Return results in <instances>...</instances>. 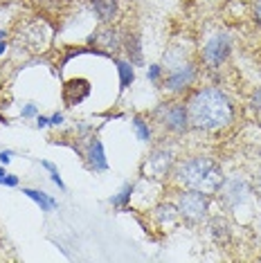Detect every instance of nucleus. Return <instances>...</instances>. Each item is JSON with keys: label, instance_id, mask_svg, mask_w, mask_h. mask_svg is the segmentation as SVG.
Returning <instances> with one entry per match:
<instances>
[{"label": "nucleus", "instance_id": "nucleus-7", "mask_svg": "<svg viewBox=\"0 0 261 263\" xmlns=\"http://www.w3.org/2000/svg\"><path fill=\"white\" fill-rule=\"evenodd\" d=\"M232 57V36H230L228 32H216L214 36H210L203 43L198 52V59L200 63L205 65L207 70H221L225 63H228V59Z\"/></svg>", "mask_w": 261, "mask_h": 263}, {"label": "nucleus", "instance_id": "nucleus-1", "mask_svg": "<svg viewBox=\"0 0 261 263\" xmlns=\"http://www.w3.org/2000/svg\"><path fill=\"white\" fill-rule=\"evenodd\" d=\"M189 126L200 133H221L236 119V106L230 95L218 86H203L189 92L185 99Z\"/></svg>", "mask_w": 261, "mask_h": 263}, {"label": "nucleus", "instance_id": "nucleus-22", "mask_svg": "<svg viewBox=\"0 0 261 263\" xmlns=\"http://www.w3.org/2000/svg\"><path fill=\"white\" fill-rule=\"evenodd\" d=\"M0 184H3V187H9V189H16L21 184V178L16 176V173H9L3 164L0 166Z\"/></svg>", "mask_w": 261, "mask_h": 263}, {"label": "nucleus", "instance_id": "nucleus-2", "mask_svg": "<svg viewBox=\"0 0 261 263\" xmlns=\"http://www.w3.org/2000/svg\"><path fill=\"white\" fill-rule=\"evenodd\" d=\"M223 178L225 176H223L221 164L212 155L196 153V155H187V158L178 160L171 180L180 189H196V191L214 196L221 189Z\"/></svg>", "mask_w": 261, "mask_h": 263}, {"label": "nucleus", "instance_id": "nucleus-25", "mask_svg": "<svg viewBox=\"0 0 261 263\" xmlns=\"http://www.w3.org/2000/svg\"><path fill=\"white\" fill-rule=\"evenodd\" d=\"M65 124V115L63 112H54V115H50V126H54V128H59V126H63Z\"/></svg>", "mask_w": 261, "mask_h": 263}, {"label": "nucleus", "instance_id": "nucleus-4", "mask_svg": "<svg viewBox=\"0 0 261 263\" xmlns=\"http://www.w3.org/2000/svg\"><path fill=\"white\" fill-rule=\"evenodd\" d=\"M214 196L203 194L196 189H180L176 196V207L180 214V220L189 227H198L210 218V207Z\"/></svg>", "mask_w": 261, "mask_h": 263}, {"label": "nucleus", "instance_id": "nucleus-12", "mask_svg": "<svg viewBox=\"0 0 261 263\" xmlns=\"http://www.w3.org/2000/svg\"><path fill=\"white\" fill-rule=\"evenodd\" d=\"M88 5L99 25H115V21L120 18V0H88Z\"/></svg>", "mask_w": 261, "mask_h": 263}, {"label": "nucleus", "instance_id": "nucleus-29", "mask_svg": "<svg viewBox=\"0 0 261 263\" xmlns=\"http://www.w3.org/2000/svg\"><path fill=\"white\" fill-rule=\"evenodd\" d=\"M50 126V117H45V115H36V128H47Z\"/></svg>", "mask_w": 261, "mask_h": 263}, {"label": "nucleus", "instance_id": "nucleus-27", "mask_svg": "<svg viewBox=\"0 0 261 263\" xmlns=\"http://www.w3.org/2000/svg\"><path fill=\"white\" fill-rule=\"evenodd\" d=\"M252 191L261 196V166H259L257 171H254V178H252Z\"/></svg>", "mask_w": 261, "mask_h": 263}, {"label": "nucleus", "instance_id": "nucleus-24", "mask_svg": "<svg viewBox=\"0 0 261 263\" xmlns=\"http://www.w3.org/2000/svg\"><path fill=\"white\" fill-rule=\"evenodd\" d=\"M250 108L261 112V86H257L254 90L250 92Z\"/></svg>", "mask_w": 261, "mask_h": 263}, {"label": "nucleus", "instance_id": "nucleus-14", "mask_svg": "<svg viewBox=\"0 0 261 263\" xmlns=\"http://www.w3.org/2000/svg\"><path fill=\"white\" fill-rule=\"evenodd\" d=\"M153 220L158 223L160 230H169V227H176L178 220H180V214H178V207L176 202H169V200H162L153 207L151 212Z\"/></svg>", "mask_w": 261, "mask_h": 263}, {"label": "nucleus", "instance_id": "nucleus-23", "mask_svg": "<svg viewBox=\"0 0 261 263\" xmlns=\"http://www.w3.org/2000/svg\"><path fill=\"white\" fill-rule=\"evenodd\" d=\"M36 115H39V106L34 104V101H27V104L21 108V117L23 119H36Z\"/></svg>", "mask_w": 261, "mask_h": 263}, {"label": "nucleus", "instance_id": "nucleus-15", "mask_svg": "<svg viewBox=\"0 0 261 263\" xmlns=\"http://www.w3.org/2000/svg\"><path fill=\"white\" fill-rule=\"evenodd\" d=\"M207 230H210V236L214 238L218 245L230 243V238H232V225H230V220L225 216L207 218Z\"/></svg>", "mask_w": 261, "mask_h": 263}, {"label": "nucleus", "instance_id": "nucleus-19", "mask_svg": "<svg viewBox=\"0 0 261 263\" xmlns=\"http://www.w3.org/2000/svg\"><path fill=\"white\" fill-rule=\"evenodd\" d=\"M133 194H135V184L126 182L120 191H117V194L110 196V205L115 207L117 212H126V209L130 207V198H133Z\"/></svg>", "mask_w": 261, "mask_h": 263}, {"label": "nucleus", "instance_id": "nucleus-6", "mask_svg": "<svg viewBox=\"0 0 261 263\" xmlns=\"http://www.w3.org/2000/svg\"><path fill=\"white\" fill-rule=\"evenodd\" d=\"M176 151L174 146H167V144H156L146 153L144 162H142V178L146 180H158V182H164V180H171L174 176V169H176Z\"/></svg>", "mask_w": 261, "mask_h": 263}, {"label": "nucleus", "instance_id": "nucleus-28", "mask_svg": "<svg viewBox=\"0 0 261 263\" xmlns=\"http://www.w3.org/2000/svg\"><path fill=\"white\" fill-rule=\"evenodd\" d=\"M11 158H14V151H9V148H5V151H0V164L7 166L11 162Z\"/></svg>", "mask_w": 261, "mask_h": 263}, {"label": "nucleus", "instance_id": "nucleus-3", "mask_svg": "<svg viewBox=\"0 0 261 263\" xmlns=\"http://www.w3.org/2000/svg\"><path fill=\"white\" fill-rule=\"evenodd\" d=\"M151 119H153V124H158L160 128L167 130L171 135H185L192 130L189 115H187V104L180 97L160 101L156 108L151 110Z\"/></svg>", "mask_w": 261, "mask_h": 263}, {"label": "nucleus", "instance_id": "nucleus-31", "mask_svg": "<svg viewBox=\"0 0 261 263\" xmlns=\"http://www.w3.org/2000/svg\"><path fill=\"white\" fill-rule=\"evenodd\" d=\"M9 36V32H7V29H0V41H3V39H7Z\"/></svg>", "mask_w": 261, "mask_h": 263}, {"label": "nucleus", "instance_id": "nucleus-26", "mask_svg": "<svg viewBox=\"0 0 261 263\" xmlns=\"http://www.w3.org/2000/svg\"><path fill=\"white\" fill-rule=\"evenodd\" d=\"M252 18H254V23H257V27L261 29V0H254V5H252Z\"/></svg>", "mask_w": 261, "mask_h": 263}, {"label": "nucleus", "instance_id": "nucleus-9", "mask_svg": "<svg viewBox=\"0 0 261 263\" xmlns=\"http://www.w3.org/2000/svg\"><path fill=\"white\" fill-rule=\"evenodd\" d=\"M122 41H124V32H120V27L99 25L90 36H88V45L113 57V54H117V52H122Z\"/></svg>", "mask_w": 261, "mask_h": 263}, {"label": "nucleus", "instance_id": "nucleus-18", "mask_svg": "<svg viewBox=\"0 0 261 263\" xmlns=\"http://www.w3.org/2000/svg\"><path fill=\"white\" fill-rule=\"evenodd\" d=\"M130 126H133L135 137L142 142V144H151L153 142V128L149 124V119L144 115H133L130 117Z\"/></svg>", "mask_w": 261, "mask_h": 263}, {"label": "nucleus", "instance_id": "nucleus-30", "mask_svg": "<svg viewBox=\"0 0 261 263\" xmlns=\"http://www.w3.org/2000/svg\"><path fill=\"white\" fill-rule=\"evenodd\" d=\"M7 50H9V43H7V39H3L0 41V59L7 54Z\"/></svg>", "mask_w": 261, "mask_h": 263}, {"label": "nucleus", "instance_id": "nucleus-11", "mask_svg": "<svg viewBox=\"0 0 261 263\" xmlns=\"http://www.w3.org/2000/svg\"><path fill=\"white\" fill-rule=\"evenodd\" d=\"M79 155L86 160L88 169L90 171H108V160H106V151H104V144L97 135H90V137H84V148L79 151Z\"/></svg>", "mask_w": 261, "mask_h": 263}, {"label": "nucleus", "instance_id": "nucleus-17", "mask_svg": "<svg viewBox=\"0 0 261 263\" xmlns=\"http://www.w3.org/2000/svg\"><path fill=\"white\" fill-rule=\"evenodd\" d=\"M23 194L27 196L29 200H34L36 205L41 207V212H45V214H50V212H54V209L59 207V202L52 198L50 194H45V191H41V189H32V187H23Z\"/></svg>", "mask_w": 261, "mask_h": 263}, {"label": "nucleus", "instance_id": "nucleus-16", "mask_svg": "<svg viewBox=\"0 0 261 263\" xmlns=\"http://www.w3.org/2000/svg\"><path fill=\"white\" fill-rule=\"evenodd\" d=\"M113 63L117 68V77H120V90H128L135 81V65L128 61V59H120V57H113Z\"/></svg>", "mask_w": 261, "mask_h": 263}, {"label": "nucleus", "instance_id": "nucleus-10", "mask_svg": "<svg viewBox=\"0 0 261 263\" xmlns=\"http://www.w3.org/2000/svg\"><path fill=\"white\" fill-rule=\"evenodd\" d=\"M90 92H92V86L86 77H72V79L63 81L61 99L68 108H74V106L84 104V101L90 97Z\"/></svg>", "mask_w": 261, "mask_h": 263}, {"label": "nucleus", "instance_id": "nucleus-13", "mask_svg": "<svg viewBox=\"0 0 261 263\" xmlns=\"http://www.w3.org/2000/svg\"><path fill=\"white\" fill-rule=\"evenodd\" d=\"M122 52L133 65H144V50H142V34L138 29H128L124 32Z\"/></svg>", "mask_w": 261, "mask_h": 263}, {"label": "nucleus", "instance_id": "nucleus-5", "mask_svg": "<svg viewBox=\"0 0 261 263\" xmlns=\"http://www.w3.org/2000/svg\"><path fill=\"white\" fill-rule=\"evenodd\" d=\"M196 81H198V63L194 59H182V61L164 68L160 88L171 97H182L185 92L194 90Z\"/></svg>", "mask_w": 261, "mask_h": 263}, {"label": "nucleus", "instance_id": "nucleus-21", "mask_svg": "<svg viewBox=\"0 0 261 263\" xmlns=\"http://www.w3.org/2000/svg\"><path fill=\"white\" fill-rule=\"evenodd\" d=\"M162 77H164V65L162 63H151L149 68H146V79H149V83H153V86L160 88Z\"/></svg>", "mask_w": 261, "mask_h": 263}, {"label": "nucleus", "instance_id": "nucleus-8", "mask_svg": "<svg viewBox=\"0 0 261 263\" xmlns=\"http://www.w3.org/2000/svg\"><path fill=\"white\" fill-rule=\"evenodd\" d=\"M252 194V184L243 173H232V176L223 178V184L218 189V200L225 212L239 209L241 205H246L248 198Z\"/></svg>", "mask_w": 261, "mask_h": 263}, {"label": "nucleus", "instance_id": "nucleus-20", "mask_svg": "<svg viewBox=\"0 0 261 263\" xmlns=\"http://www.w3.org/2000/svg\"><path fill=\"white\" fill-rule=\"evenodd\" d=\"M41 166L50 173V180L57 184L61 191H65V182H63V178H61V173H59V166L54 162H50V160H41Z\"/></svg>", "mask_w": 261, "mask_h": 263}]
</instances>
